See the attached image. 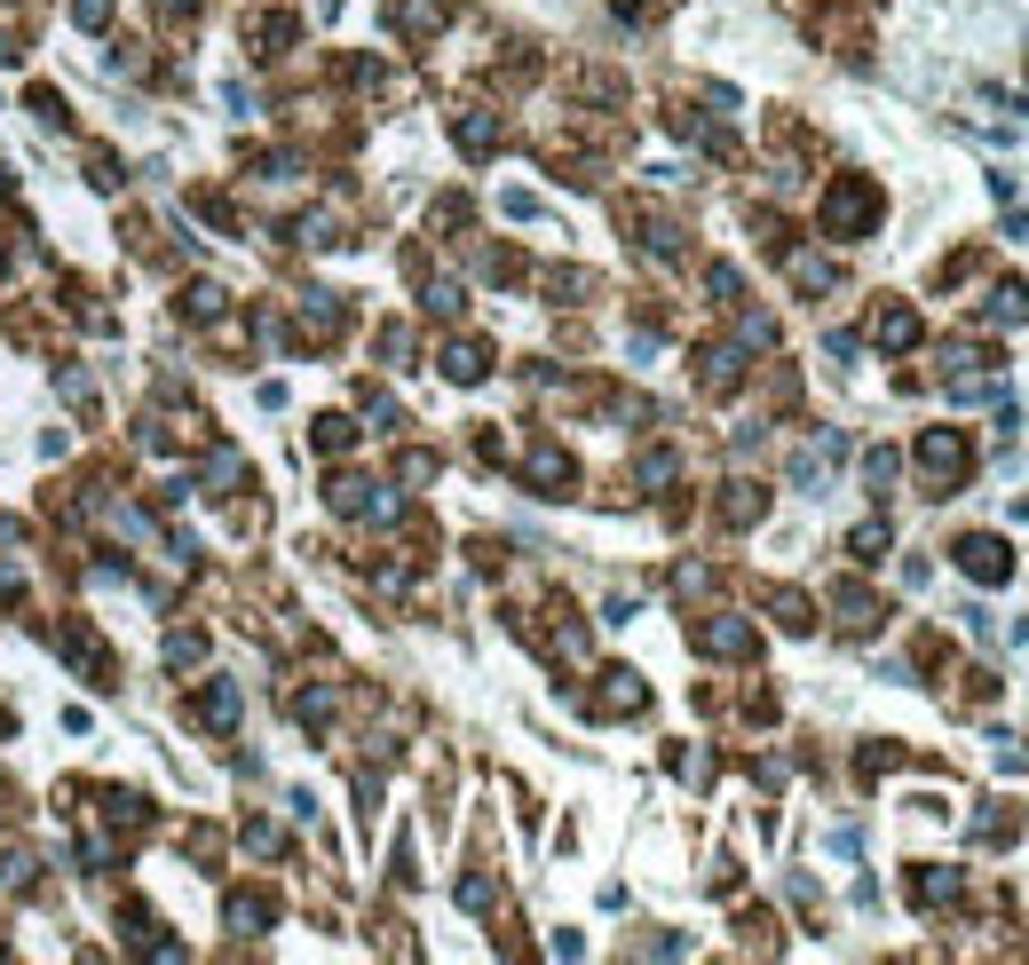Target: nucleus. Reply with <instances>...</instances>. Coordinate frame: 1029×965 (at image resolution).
Here are the masks:
<instances>
[{"label":"nucleus","instance_id":"nucleus-1","mask_svg":"<svg viewBox=\"0 0 1029 965\" xmlns=\"http://www.w3.org/2000/svg\"><path fill=\"white\" fill-rule=\"evenodd\" d=\"M958 570H967V578H982V586H998V578L1014 570V554H1006L998 539H958Z\"/></svg>","mask_w":1029,"mask_h":965},{"label":"nucleus","instance_id":"nucleus-2","mask_svg":"<svg viewBox=\"0 0 1029 965\" xmlns=\"http://www.w3.org/2000/svg\"><path fill=\"white\" fill-rule=\"evenodd\" d=\"M919 468L935 475V483H958V475H967V444H958V436H926L919 444Z\"/></svg>","mask_w":1029,"mask_h":965}]
</instances>
